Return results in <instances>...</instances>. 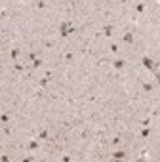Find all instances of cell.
I'll list each match as a JSON object with an SVG mask.
<instances>
[{
	"mask_svg": "<svg viewBox=\"0 0 160 162\" xmlns=\"http://www.w3.org/2000/svg\"><path fill=\"white\" fill-rule=\"evenodd\" d=\"M69 32H73V27L69 29V23H63V25H61V34H63V36H67Z\"/></svg>",
	"mask_w": 160,
	"mask_h": 162,
	"instance_id": "1",
	"label": "cell"
},
{
	"mask_svg": "<svg viewBox=\"0 0 160 162\" xmlns=\"http://www.w3.org/2000/svg\"><path fill=\"white\" fill-rule=\"evenodd\" d=\"M143 65H145V67H147V69H151V71H156L155 63H153V61H151L149 57H145V59H143Z\"/></svg>",
	"mask_w": 160,
	"mask_h": 162,
	"instance_id": "2",
	"label": "cell"
},
{
	"mask_svg": "<svg viewBox=\"0 0 160 162\" xmlns=\"http://www.w3.org/2000/svg\"><path fill=\"white\" fill-rule=\"evenodd\" d=\"M124 40H126V42H133V36H132V32H128V34L124 36Z\"/></svg>",
	"mask_w": 160,
	"mask_h": 162,
	"instance_id": "3",
	"label": "cell"
},
{
	"mask_svg": "<svg viewBox=\"0 0 160 162\" xmlns=\"http://www.w3.org/2000/svg\"><path fill=\"white\" fill-rule=\"evenodd\" d=\"M103 32H105L107 36H111V34H112V27H105V31H103Z\"/></svg>",
	"mask_w": 160,
	"mask_h": 162,
	"instance_id": "4",
	"label": "cell"
},
{
	"mask_svg": "<svg viewBox=\"0 0 160 162\" xmlns=\"http://www.w3.org/2000/svg\"><path fill=\"white\" fill-rule=\"evenodd\" d=\"M114 158H124V153H122V151H118V153H114Z\"/></svg>",
	"mask_w": 160,
	"mask_h": 162,
	"instance_id": "5",
	"label": "cell"
},
{
	"mask_svg": "<svg viewBox=\"0 0 160 162\" xmlns=\"http://www.w3.org/2000/svg\"><path fill=\"white\" fill-rule=\"evenodd\" d=\"M122 65H124V61H116V63H114V67H116V69H122Z\"/></svg>",
	"mask_w": 160,
	"mask_h": 162,
	"instance_id": "6",
	"label": "cell"
}]
</instances>
